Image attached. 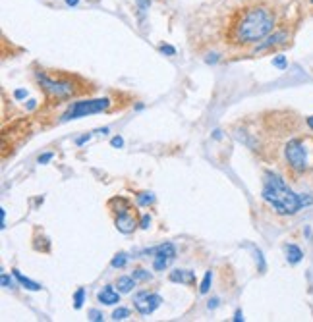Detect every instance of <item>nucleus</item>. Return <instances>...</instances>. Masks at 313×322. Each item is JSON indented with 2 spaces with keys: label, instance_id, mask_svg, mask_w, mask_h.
<instances>
[{
  "label": "nucleus",
  "instance_id": "obj_1",
  "mask_svg": "<svg viewBox=\"0 0 313 322\" xmlns=\"http://www.w3.org/2000/svg\"><path fill=\"white\" fill-rule=\"evenodd\" d=\"M277 27V12L265 2H249L236 8L226 21L225 39L232 47L257 45Z\"/></svg>",
  "mask_w": 313,
  "mask_h": 322
},
{
  "label": "nucleus",
  "instance_id": "obj_2",
  "mask_svg": "<svg viewBox=\"0 0 313 322\" xmlns=\"http://www.w3.org/2000/svg\"><path fill=\"white\" fill-rule=\"evenodd\" d=\"M261 197L275 209L277 214H282V216H292L304 209L302 195L294 193L286 185V181L275 172H265Z\"/></svg>",
  "mask_w": 313,
  "mask_h": 322
},
{
  "label": "nucleus",
  "instance_id": "obj_3",
  "mask_svg": "<svg viewBox=\"0 0 313 322\" xmlns=\"http://www.w3.org/2000/svg\"><path fill=\"white\" fill-rule=\"evenodd\" d=\"M35 78L39 81V85L45 89V93L56 100H62V98H70L78 93L76 89V83L68 78H54L47 72H35Z\"/></svg>",
  "mask_w": 313,
  "mask_h": 322
},
{
  "label": "nucleus",
  "instance_id": "obj_4",
  "mask_svg": "<svg viewBox=\"0 0 313 322\" xmlns=\"http://www.w3.org/2000/svg\"><path fill=\"white\" fill-rule=\"evenodd\" d=\"M110 100L108 98H91V100H78L72 102L68 106V110L62 114L60 122H70V120H78L81 116H89V114H99L108 110Z\"/></svg>",
  "mask_w": 313,
  "mask_h": 322
},
{
  "label": "nucleus",
  "instance_id": "obj_5",
  "mask_svg": "<svg viewBox=\"0 0 313 322\" xmlns=\"http://www.w3.org/2000/svg\"><path fill=\"white\" fill-rule=\"evenodd\" d=\"M284 159L294 172H298V174L306 172L310 166V161H308V149H306L304 139H300V137L290 139L284 147Z\"/></svg>",
  "mask_w": 313,
  "mask_h": 322
},
{
  "label": "nucleus",
  "instance_id": "obj_6",
  "mask_svg": "<svg viewBox=\"0 0 313 322\" xmlns=\"http://www.w3.org/2000/svg\"><path fill=\"white\" fill-rule=\"evenodd\" d=\"M160 303H162V297H160L158 293L149 291V290L138 291L136 297H134V307H136V311H138L139 315H143V317L155 313Z\"/></svg>",
  "mask_w": 313,
  "mask_h": 322
},
{
  "label": "nucleus",
  "instance_id": "obj_7",
  "mask_svg": "<svg viewBox=\"0 0 313 322\" xmlns=\"http://www.w3.org/2000/svg\"><path fill=\"white\" fill-rule=\"evenodd\" d=\"M174 258H176V247L170 242L160 243L153 251V268L156 272H162L174 262Z\"/></svg>",
  "mask_w": 313,
  "mask_h": 322
},
{
  "label": "nucleus",
  "instance_id": "obj_8",
  "mask_svg": "<svg viewBox=\"0 0 313 322\" xmlns=\"http://www.w3.org/2000/svg\"><path fill=\"white\" fill-rule=\"evenodd\" d=\"M114 226H116V230L120 232V234H134V230L139 226V220H138V214L130 209L128 212H124V214H118V216H114Z\"/></svg>",
  "mask_w": 313,
  "mask_h": 322
},
{
  "label": "nucleus",
  "instance_id": "obj_9",
  "mask_svg": "<svg viewBox=\"0 0 313 322\" xmlns=\"http://www.w3.org/2000/svg\"><path fill=\"white\" fill-rule=\"evenodd\" d=\"M288 41V31L286 29H278V31H273L267 39H263L257 47H255V52H261V50H269L273 47H278V45H284Z\"/></svg>",
  "mask_w": 313,
  "mask_h": 322
},
{
  "label": "nucleus",
  "instance_id": "obj_10",
  "mask_svg": "<svg viewBox=\"0 0 313 322\" xmlns=\"http://www.w3.org/2000/svg\"><path fill=\"white\" fill-rule=\"evenodd\" d=\"M97 299L103 305H116V303H120V291H116L112 286H104L97 293Z\"/></svg>",
  "mask_w": 313,
  "mask_h": 322
},
{
  "label": "nucleus",
  "instance_id": "obj_11",
  "mask_svg": "<svg viewBox=\"0 0 313 322\" xmlns=\"http://www.w3.org/2000/svg\"><path fill=\"white\" fill-rule=\"evenodd\" d=\"M170 282L174 284H186V286H193L195 284V272L193 270H172L170 272Z\"/></svg>",
  "mask_w": 313,
  "mask_h": 322
},
{
  "label": "nucleus",
  "instance_id": "obj_12",
  "mask_svg": "<svg viewBox=\"0 0 313 322\" xmlns=\"http://www.w3.org/2000/svg\"><path fill=\"white\" fill-rule=\"evenodd\" d=\"M106 207H108V210H110L114 216L124 214V212H128V210L132 209V205H130V201H128L126 197H112V199L106 203Z\"/></svg>",
  "mask_w": 313,
  "mask_h": 322
},
{
  "label": "nucleus",
  "instance_id": "obj_13",
  "mask_svg": "<svg viewBox=\"0 0 313 322\" xmlns=\"http://www.w3.org/2000/svg\"><path fill=\"white\" fill-rule=\"evenodd\" d=\"M284 255H286V260L290 264H298L304 258V251L298 245H294V243H286L284 245Z\"/></svg>",
  "mask_w": 313,
  "mask_h": 322
},
{
  "label": "nucleus",
  "instance_id": "obj_14",
  "mask_svg": "<svg viewBox=\"0 0 313 322\" xmlns=\"http://www.w3.org/2000/svg\"><path fill=\"white\" fill-rule=\"evenodd\" d=\"M136 278L134 276H120L118 280H116V288H118V291L120 293H130L134 288H136Z\"/></svg>",
  "mask_w": 313,
  "mask_h": 322
},
{
  "label": "nucleus",
  "instance_id": "obj_15",
  "mask_svg": "<svg viewBox=\"0 0 313 322\" xmlns=\"http://www.w3.org/2000/svg\"><path fill=\"white\" fill-rule=\"evenodd\" d=\"M14 272V278L19 282V286H23L25 290H31V291H39L41 290V284H37V282H31L29 278H25L19 270H12Z\"/></svg>",
  "mask_w": 313,
  "mask_h": 322
},
{
  "label": "nucleus",
  "instance_id": "obj_16",
  "mask_svg": "<svg viewBox=\"0 0 313 322\" xmlns=\"http://www.w3.org/2000/svg\"><path fill=\"white\" fill-rule=\"evenodd\" d=\"M136 201H138L139 207H149V205L155 203V195H153L151 191H139V193L136 195Z\"/></svg>",
  "mask_w": 313,
  "mask_h": 322
},
{
  "label": "nucleus",
  "instance_id": "obj_17",
  "mask_svg": "<svg viewBox=\"0 0 313 322\" xmlns=\"http://www.w3.org/2000/svg\"><path fill=\"white\" fill-rule=\"evenodd\" d=\"M128 258H130L128 253L122 251V253H116V255H114V258L110 260V264H112V268H124L126 262H128Z\"/></svg>",
  "mask_w": 313,
  "mask_h": 322
},
{
  "label": "nucleus",
  "instance_id": "obj_18",
  "mask_svg": "<svg viewBox=\"0 0 313 322\" xmlns=\"http://www.w3.org/2000/svg\"><path fill=\"white\" fill-rule=\"evenodd\" d=\"M211 280H213V272L207 270L205 276H203V282H201V286H199V293H201V295L209 293V290H211Z\"/></svg>",
  "mask_w": 313,
  "mask_h": 322
},
{
  "label": "nucleus",
  "instance_id": "obj_19",
  "mask_svg": "<svg viewBox=\"0 0 313 322\" xmlns=\"http://www.w3.org/2000/svg\"><path fill=\"white\" fill-rule=\"evenodd\" d=\"M132 276H134L138 282H147V280H151V272H147L145 268H136V270L132 272Z\"/></svg>",
  "mask_w": 313,
  "mask_h": 322
},
{
  "label": "nucleus",
  "instance_id": "obj_20",
  "mask_svg": "<svg viewBox=\"0 0 313 322\" xmlns=\"http://www.w3.org/2000/svg\"><path fill=\"white\" fill-rule=\"evenodd\" d=\"M83 299H85V290H83V288H78V291L74 293V309H81Z\"/></svg>",
  "mask_w": 313,
  "mask_h": 322
},
{
  "label": "nucleus",
  "instance_id": "obj_21",
  "mask_svg": "<svg viewBox=\"0 0 313 322\" xmlns=\"http://www.w3.org/2000/svg\"><path fill=\"white\" fill-rule=\"evenodd\" d=\"M273 66H275V68H278V70H286V66H288L286 56H282V54L275 56V58H273Z\"/></svg>",
  "mask_w": 313,
  "mask_h": 322
},
{
  "label": "nucleus",
  "instance_id": "obj_22",
  "mask_svg": "<svg viewBox=\"0 0 313 322\" xmlns=\"http://www.w3.org/2000/svg\"><path fill=\"white\" fill-rule=\"evenodd\" d=\"M126 317H130V311L124 309V307H118V309L112 313V319H114V321H124Z\"/></svg>",
  "mask_w": 313,
  "mask_h": 322
},
{
  "label": "nucleus",
  "instance_id": "obj_23",
  "mask_svg": "<svg viewBox=\"0 0 313 322\" xmlns=\"http://www.w3.org/2000/svg\"><path fill=\"white\" fill-rule=\"evenodd\" d=\"M2 288H8V290H10V288H16L14 280H12V278H10L6 272H2Z\"/></svg>",
  "mask_w": 313,
  "mask_h": 322
},
{
  "label": "nucleus",
  "instance_id": "obj_24",
  "mask_svg": "<svg viewBox=\"0 0 313 322\" xmlns=\"http://www.w3.org/2000/svg\"><path fill=\"white\" fill-rule=\"evenodd\" d=\"M158 50H160L162 54H168V56H174V54H176V48H174V47H170V45H160V47H158Z\"/></svg>",
  "mask_w": 313,
  "mask_h": 322
},
{
  "label": "nucleus",
  "instance_id": "obj_25",
  "mask_svg": "<svg viewBox=\"0 0 313 322\" xmlns=\"http://www.w3.org/2000/svg\"><path fill=\"white\" fill-rule=\"evenodd\" d=\"M149 226H151V216H149V214H143V216L139 218V228H141V230H147Z\"/></svg>",
  "mask_w": 313,
  "mask_h": 322
},
{
  "label": "nucleus",
  "instance_id": "obj_26",
  "mask_svg": "<svg viewBox=\"0 0 313 322\" xmlns=\"http://www.w3.org/2000/svg\"><path fill=\"white\" fill-rule=\"evenodd\" d=\"M89 319H91L93 322H101L103 319H104V317H103V313H101V311H97V309H91V311H89Z\"/></svg>",
  "mask_w": 313,
  "mask_h": 322
},
{
  "label": "nucleus",
  "instance_id": "obj_27",
  "mask_svg": "<svg viewBox=\"0 0 313 322\" xmlns=\"http://www.w3.org/2000/svg\"><path fill=\"white\" fill-rule=\"evenodd\" d=\"M110 145H112L114 149H122V147H124V139H122L120 135H116V137L110 139Z\"/></svg>",
  "mask_w": 313,
  "mask_h": 322
},
{
  "label": "nucleus",
  "instance_id": "obj_28",
  "mask_svg": "<svg viewBox=\"0 0 313 322\" xmlns=\"http://www.w3.org/2000/svg\"><path fill=\"white\" fill-rule=\"evenodd\" d=\"M25 97H27V91H25V89H16V91H14V98L21 100V98H25Z\"/></svg>",
  "mask_w": 313,
  "mask_h": 322
},
{
  "label": "nucleus",
  "instance_id": "obj_29",
  "mask_svg": "<svg viewBox=\"0 0 313 322\" xmlns=\"http://www.w3.org/2000/svg\"><path fill=\"white\" fill-rule=\"evenodd\" d=\"M89 139H91V133H85V135H81V137L76 139V145H85Z\"/></svg>",
  "mask_w": 313,
  "mask_h": 322
},
{
  "label": "nucleus",
  "instance_id": "obj_30",
  "mask_svg": "<svg viewBox=\"0 0 313 322\" xmlns=\"http://www.w3.org/2000/svg\"><path fill=\"white\" fill-rule=\"evenodd\" d=\"M49 161H52V153H47V155H41V157H39V164H47Z\"/></svg>",
  "mask_w": 313,
  "mask_h": 322
},
{
  "label": "nucleus",
  "instance_id": "obj_31",
  "mask_svg": "<svg viewBox=\"0 0 313 322\" xmlns=\"http://www.w3.org/2000/svg\"><path fill=\"white\" fill-rule=\"evenodd\" d=\"M138 4H139V10H141V12H145V10L149 8V0H138Z\"/></svg>",
  "mask_w": 313,
  "mask_h": 322
},
{
  "label": "nucleus",
  "instance_id": "obj_32",
  "mask_svg": "<svg viewBox=\"0 0 313 322\" xmlns=\"http://www.w3.org/2000/svg\"><path fill=\"white\" fill-rule=\"evenodd\" d=\"M217 305H219V297H213V299L209 301V305H207V307H209V309H215Z\"/></svg>",
  "mask_w": 313,
  "mask_h": 322
},
{
  "label": "nucleus",
  "instance_id": "obj_33",
  "mask_svg": "<svg viewBox=\"0 0 313 322\" xmlns=\"http://www.w3.org/2000/svg\"><path fill=\"white\" fill-rule=\"evenodd\" d=\"M234 322H240V321H243V315H242V311H236V315H234V319H232Z\"/></svg>",
  "mask_w": 313,
  "mask_h": 322
},
{
  "label": "nucleus",
  "instance_id": "obj_34",
  "mask_svg": "<svg viewBox=\"0 0 313 322\" xmlns=\"http://www.w3.org/2000/svg\"><path fill=\"white\" fill-rule=\"evenodd\" d=\"M0 218H2V228L6 226V210L4 209H0Z\"/></svg>",
  "mask_w": 313,
  "mask_h": 322
},
{
  "label": "nucleus",
  "instance_id": "obj_35",
  "mask_svg": "<svg viewBox=\"0 0 313 322\" xmlns=\"http://www.w3.org/2000/svg\"><path fill=\"white\" fill-rule=\"evenodd\" d=\"M306 124H308V128H310V129H313V116L306 118Z\"/></svg>",
  "mask_w": 313,
  "mask_h": 322
},
{
  "label": "nucleus",
  "instance_id": "obj_36",
  "mask_svg": "<svg viewBox=\"0 0 313 322\" xmlns=\"http://www.w3.org/2000/svg\"><path fill=\"white\" fill-rule=\"evenodd\" d=\"M35 106H37V100H33V98H31V100H29V104H27V108H35Z\"/></svg>",
  "mask_w": 313,
  "mask_h": 322
},
{
  "label": "nucleus",
  "instance_id": "obj_37",
  "mask_svg": "<svg viewBox=\"0 0 313 322\" xmlns=\"http://www.w3.org/2000/svg\"><path fill=\"white\" fill-rule=\"evenodd\" d=\"M97 133H101V135H106V133H108V128H103V129H99Z\"/></svg>",
  "mask_w": 313,
  "mask_h": 322
},
{
  "label": "nucleus",
  "instance_id": "obj_38",
  "mask_svg": "<svg viewBox=\"0 0 313 322\" xmlns=\"http://www.w3.org/2000/svg\"><path fill=\"white\" fill-rule=\"evenodd\" d=\"M78 2H79V0H66V4H68V6H76Z\"/></svg>",
  "mask_w": 313,
  "mask_h": 322
},
{
  "label": "nucleus",
  "instance_id": "obj_39",
  "mask_svg": "<svg viewBox=\"0 0 313 322\" xmlns=\"http://www.w3.org/2000/svg\"><path fill=\"white\" fill-rule=\"evenodd\" d=\"M312 4H313V0H312Z\"/></svg>",
  "mask_w": 313,
  "mask_h": 322
}]
</instances>
